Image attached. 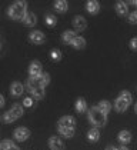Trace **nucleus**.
Masks as SVG:
<instances>
[{
    "instance_id": "7ed1b4c3",
    "label": "nucleus",
    "mask_w": 137,
    "mask_h": 150,
    "mask_svg": "<svg viewBox=\"0 0 137 150\" xmlns=\"http://www.w3.org/2000/svg\"><path fill=\"white\" fill-rule=\"evenodd\" d=\"M130 103H131V94L129 92H121L120 96L117 97L116 103H114V107H116V110L119 113H121V112H124L126 109L130 106Z\"/></svg>"
},
{
    "instance_id": "1a4fd4ad",
    "label": "nucleus",
    "mask_w": 137,
    "mask_h": 150,
    "mask_svg": "<svg viewBox=\"0 0 137 150\" xmlns=\"http://www.w3.org/2000/svg\"><path fill=\"white\" fill-rule=\"evenodd\" d=\"M29 40L34 43V45H42L43 42H44V35L42 33V32H39V30H36V32H32L30 35H29Z\"/></svg>"
},
{
    "instance_id": "9d476101",
    "label": "nucleus",
    "mask_w": 137,
    "mask_h": 150,
    "mask_svg": "<svg viewBox=\"0 0 137 150\" xmlns=\"http://www.w3.org/2000/svg\"><path fill=\"white\" fill-rule=\"evenodd\" d=\"M73 26H74V29L76 30H84L86 27H87V22H86V19L84 17H81V16H76L74 19H73Z\"/></svg>"
},
{
    "instance_id": "7c9ffc66",
    "label": "nucleus",
    "mask_w": 137,
    "mask_h": 150,
    "mask_svg": "<svg viewBox=\"0 0 137 150\" xmlns=\"http://www.w3.org/2000/svg\"><path fill=\"white\" fill-rule=\"evenodd\" d=\"M7 149H9V146H7L6 140H3V142L0 143V150H7Z\"/></svg>"
},
{
    "instance_id": "a211bd4d",
    "label": "nucleus",
    "mask_w": 137,
    "mask_h": 150,
    "mask_svg": "<svg viewBox=\"0 0 137 150\" xmlns=\"http://www.w3.org/2000/svg\"><path fill=\"white\" fill-rule=\"evenodd\" d=\"M130 140H131V133H130V132L121 130V132L119 133V142H120V143L126 144V143H129Z\"/></svg>"
},
{
    "instance_id": "c9c22d12",
    "label": "nucleus",
    "mask_w": 137,
    "mask_h": 150,
    "mask_svg": "<svg viewBox=\"0 0 137 150\" xmlns=\"http://www.w3.org/2000/svg\"><path fill=\"white\" fill-rule=\"evenodd\" d=\"M134 110H136V113H137V104H136V107H134Z\"/></svg>"
},
{
    "instance_id": "4468645a",
    "label": "nucleus",
    "mask_w": 137,
    "mask_h": 150,
    "mask_svg": "<svg viewBox=\"0 0 137 150\" xmlns=\"http://www.w3.org/2000/svg\"><path fill=\"white\" fill-rule=\"evenodd\" d=\"M116 10H117V13L120 16H126L129 13V6H127V3H124V1H117L116 3Z\"/></svg>"
},
{
    "instance_id": "f257e3e1",
    "label": "nucleus",
    "mask_w": 137,
    "mask_h": 150,
    "mask_svg": "<svg viewBox=\"0 0 137 150\" xmlns=\"http://www.w3.org/2000/svg\"><path fill=\"white\" fill-rule=\"evenodd\" d=\"M7 13L13 20H23L27 14V3L26 1H14L9 7Z\"/></svg>"
},
{
    "instance_id": "f03ea898",
    "label": "nucleus",
    "mask_w": 137,
    "mask_h": 150,
    "mask_svg": "<svg viewBox=\"0 0 137 150\" xmlns=\"http://www.w3.org/2000/svg\"><path fill=\"white\" fill-rule=\"evenodd\" d=\"M89 120H90V123L93 126L102 127L107 123V115L103 113L97 106H94L89 110Z\"/></svg>"
},
{
    "instance_id": "f704fd0d",
    "label": "nucleus",
    "mask_w": 137,
    "mask_h": 150,
    "mask_svg": "<svg viewBox=\"0 0 137 150\" xmlns=\"http://www.w3.org/2000/svg\"><path fill=\"white\" fill-rule=\"evenodd\" d=\"M131 3H133V4H134V6H137V1H131Z\"/></svg>"
},
{
    "instance_id": "423d86ee",
    "label": "nucleus",
    "mask_w": 137,
    "mask_h": 150,
    "mask_svg": "<svg viewBox=\"0 0 137 150\" xmlns=\"http://www.w3.org/2000/svg\"><path fill=\"white\" fill-rule=\"evenodd\" d=\"M29 74H30L32 79H39V77L43 74L40 62H37V60L32 62V64H30V67H29Z\"/></svg>"
},
{
    "instance_id": "b1692460",
    "label": "nucleus",
    "mask_w": 137,
    "mask_h": 150,
    "mask_svg": "<svg viewBox=\"0 0 137 150\" xmlns=\"http://www.w3.org/2000/svg\"><path fill=\"white\" fill-rule=\"evenodd\" d=\"M37 80H39V84H40L42 87H46V86L50 83V76H49L47 73H43V74H42V76H40Z\"/></svg>"
},
{
    "instance_id": "a878e982",
    "label": "nucleus",
    "mask_w": 137,
    "mask_h": 150,
    "mask_svg": "<svg viewBox=\"0 0 137 150\" xmlns=\"http://www.w3.org/2000/svg\"><path fill=\"white\" fill-rule=\"evenodd\" d=\"M50 56H52L53 60H60V59H61V53H60V50L53 49V50H52V53H50Z\"/></svg>"
},
{
    "instance_id": "2eb2a0df",
    "label": "nucleus",
    "mask_w": 137,
    "mask_h": 150,
    "mask_svg": "<svg viewBox=\"0 0 137 150\" xmlns=\"http://www.w3.org/2000/svg\"><path fill=\"white\" fill-rule=\"evenodd\" d=\"M23 23L26 24V26H34V24L37 23V17H36V14L29 12L27 14H26V17L23 19Z\"/></svg>"
},
{
    "instance_id": "6e6552de",
    "label": "nucleus",
    "mask_w": 137,
    "mask_h": 150,
    "mask_svg": "<svg viewBox=\"0 0 137 150\" xmlns=\"http://www.w3.org/2000/svg\"><path fill=\"white\" fill-rule=\"evenodd\" d=\"M29 136H30V130L27 127H17L14 130V139L17 142H24L29 139Z\"/></svg>"
},
{
    "instance_id": "c85d7f7f",
    "label": "nucleus",
    "mask_w": 137,
    "mask_h": 150,
    "mask_svg": "<svg viewBox=\"0 0 137 150\" xmlns=\"http://www.w3.org/2000/svg\"><path fill=\"white\" fill-rule=\"evenodd\" d=\"M130 47H131L133 50H137V37H133V39L130 40Z\"/></svg>"
},
{
    "instance_id": "0eeeda50",
    "label": "nucleus",
    "mask_w": 137,
    "mask_h": 150,
    "mask_svg": "<svg viewBox=\"0 0 137 150\" xmlns=\"http://www.w3.org/2000/svg\"><path fill=\"white\" fill-rule=\"evenodd\" d=\"M74 129L76 127V120L71 116H64L59 120V129Z\"/></svg>"
},
{
    "instance_id": "39448f33",
    "label": "nucleus",
    "mask_w": 137,
    "mask_h": 150,
    "mask_svg": "<svg viewBox=\"0 0 137 150\" xmlns=\"http://www.w3.org/2000/svg\"><path fill=\"white\" fill-rule=\"evenodd\" d=\"M20 116H23V106L22 104H13L9 112H6V115L3 116V120L6 123H11L16 119H19Z\"/></svg>"
},
{
    "instance_id": "f8f14e48",
    "label": "nucleus",
    "mask_w": 137,
    "mask_h": 150,
    "mask_svg": "<svg viewBox=\"0 0 137 150\" xmlns=\"http://www.w3.org/2000/svg\"><path fill=\"white\" fill-rule=\"evenodd\" d=\"M23 84L22 83H19V81H14V83H11L10 86V93L11 96H14V97H19V96H22L23 94Z\"/></svg>"
},
{
    "instance_id": "6ab92c4d",
    "label": "nucleus",
    "mask_w": 137,
    "mask_h": 150,
    "mask_svg": "<svg viewBox=\"0 0 137 150\" xmlns=\"http://www.w3.org/2000/svg\"><path fill=\"white\" fill-rule=\"evenodd\" d=\"M71 46L74 49H84L86 47V39L84 37H80V36H76V39L73 40Z\"/></svg>"
},
{
    "instance_id": "aec40b11",
    "label": "nucleus",
    "mask_w": 137,
    "mask_h": 150,
    "mask_svg": "<svg viewBox=\"0 0 137 150\" xmlns=\"http://www.w3.org/2000/svg\"><path fill=\"white\" fill-rule=\"evenodd\" d=\"M86 110H87L86 100H84V99H79V100L76 102V112H77V113H84Z\"/></svg>"
},
{
    "instance_id": "bb28decb",
    "label": "nucleus",
    "mask_w": 137,
    "mask_h": 150,
    "mask_svg": "<svg viewBox=\"0 0 137 150\" xmlns=\"http://www.w3.org/2000/svg\"><path fill=\"white\" fill-rule=\"evenodd\" d=\"M129 22L131 24H137V10L136 12H133L130 16H129Z\"/></svg>"
},
{
    "instance_id": "2f4dec72",
    "label": "nucleus",
    "mask_w": 137,
    "mask_h": 150,
    "mask_svg": "<svg viewBox=\"0 0 137 150\" xmlns=\"http://www.w3.org/2000/svg\"><path fill=\"white\" fill-rule=\"evenodd\" d=\"M3 104H4V97H3V96L0 94V107H1Z\"/></svg>"
},
{
    "instance_id": "cd10ccee",
    "label": "nucleus",
    "mask_w": 137,
    "mask_h": 150,
    "mask_svg": "<svg viewBox=\"0 0 137 150\" xmlns=\"http://www.w3.org/2000/svg\"><path fill=\"white\" fill-rule=\"evenodd\" d=\"M6 143H7V146H9V149L7 150H20L14 143H13V142H11V140H6Z\"/></svg>"
},
{
    "instance_id": "5701e85b",
    "label": "nucleus",
    "mask_w": 137,
    "mask_h": 150,
    "mask_svg": "<svg viewBox=\"0 0 137 150\" xmlns=\"http://www.w3.org/2000/svg\"><path fill=\"white\" fill-rule=\"evenodd\" d=\"M44 23L47 24V26H50V27H53V26H56L57 20H56V17H54L53 14L47 13V14L44 16Z\"/></svg>"
},
{
    "instance_id": "ddd939ff",
    "label": "nucleus",
    "mask_w": 137,
    "mask_h": 150,
    "mask_svg": "<svg viewBox=\"0 0 137 150\" xmlns=\"http://www.w3.org/2000/svg\"><path fill=\"white\" fill-rule=\"evenodd\" d=\"M86 9H87V12L90 13V14H96V13H99V10H100V3L96 1V0H90V1L86 3Z\"/></svg>"
},
{
    "instance_id": "393cba45",
    "label": "nucleus",
    "mask_w": 137,
    "mask_h": 150,
    "mask_svg": "<svg viewBox=\"0 0 137 150\" xmlns=\"http://www.w3.org/2000/svg\"><path fill=\"white\" fill-rule=\"evenodd\" d=\"M59 132L64 136V137H73L74 136V129H59Z\"/></svg>"
},
{
    "instance_id": "20e7f679",
    "label": "nucleus",
    "mask_w": 137,
    "mask_h": 150,
    "mask_svg": "<svg viewBox=\"0 0 137 150\" xmlns=\"http://www.w3.org/2000/svg\"><path fill=\"white\" fill-rule=\"evenodd\" d=\"M27 89H29V92L32 93L36 99H43L44 97V87H42L39 84L37 79H32L30 77L27 80Z\"/></svg>"
},
{
    "instance_id": "9b49d317",
    "label": "nucleus",
    "mask_w": 137,
    "mask_h": 150,
    "mask_svg": "<svg viewBox=\"0 0 137 150\" xmlns=\"http://www.w3.org/2000/svg\"><path fill=\"white\" fill-rule=\"evenodd\" d=\"M49 146H50L52 150H64V143L59 137H50Z\"/></svg>"
},
{
    "instance_id": "4be33fe9",
    "label": "nucleus",
    "mask_w": 137,
    "mask_h": 150,
    "mask_svg": "<svg viewBox=\"0 0 137 150\" xmlns=\"http://www.w3.org/2000/svg\"><path fill=\"white\" fill-rule=\"evenodd\" d=\"M97 107H99V109L102 110L103 113H106V115H107V113L110 112V109H112V104L109 103L107 100H102L100 103L97 104Z\"/></svg>"
},
{
    "instance_id": "dca6fc26",
    "label": "nucleus",
    "mask_w": 137,
    "mask_h": 150,
    "mask_svg": "<svg viewBox=\"0 0 137 150\" xmlns=\"http://www.w3.org/2000/svg\"><path fill=\"white\" fill-rule=\"evenodd\" d=\"M87 139H89L90 142H99V139H100V132H99V129H97V127L90 129L89 133H87Z\"/></svg>"
},
{
    "instance_id": "c756f323",
    "label": "nucleus",
    "mask_w": 137,
    "mask_h": 150,
    "mask_svg": "<svg viewBox=\"0 0 137 150\" xmlns=\"http://www.w3.org/2000/svg\"><path fill=\"white\" fill-rule=\"evenodd\" d=\"M23 104H24L26 107H30V106L33 104V99H30V97H27V99H24V102H23Z\"/></svg>"
},
{
    "instance_id": "72a5a7b5",
    "label": "nucleus",
    "mask_w": 137,
    "mask_h": 150,
    "mask_svg": "<svg viewBox=\"0 0 137 150\" xmlns=\"http://www.w3.org/2000/svg\"><path fill=\"white\" fill-rule=\"evenodd\" d=\"M117 150H129V149H127V147H119Z\"/></svg>"
},
{
    "instance_id": "473e14b6",
    "label": "nucleus",
    "mask_w": 137,
    "mask_h": 150,
    "mask_svg": "<svg viewBox=\"0 0 137 150\" xmlns=\"http://www.w3.org/2000/svg\"><path fill=\"white\" fill-rule=\"evenodd\" d=\"M106 150H117V149H114L113 146H110V147H107V149H106Z\"/></svg>"
},
{
    "instance_id": "f3484780",
    "label": "nucleus",
    "mask_w": 137,
    "mask_h": 150,
    "mask_svg": "<svg viewBox=\"0 0 137 150\" xmlns=\"http://www.w3.org/2000/svg\"><path fill=\"white\" fill-rule=\"evenodd\" d=\"M74 39H76V35H74V32H71V30H66V32L61 35V40H63L64 43H67V45L68 43L71 45Z\"/></svg>"
},
{
    "instance_id": "412c9836",
    "label": "nucleus",
    "mask_w": 137,
    "mask_h": 150,
    "mask_svg": "<svg viewBox=\"0 0 137 150\" xmlns=\"http://www.w3.org/2000/svg\"><path fill=\"white\" fill-rule=\"evenodd\" d=\"M54 9H56L59 13H64L67 10V1H63V0L54 1Z\"/></svg>"
}]
</instances>
